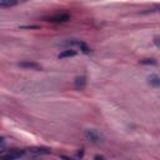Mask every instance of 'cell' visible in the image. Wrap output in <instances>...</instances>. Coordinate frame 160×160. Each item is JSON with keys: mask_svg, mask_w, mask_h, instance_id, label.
Returning <instances> with one entry per match:
<instances>
[{"mask_svg": "<svg viewBox=\"0 0 160 160\" xmlns=\"http://www.w3.org/2000/svg\"><path fill=\"white\" fill-rule=\"evenodd\" d=\"M84 135H85L86 140H89L92 144H99V142L102 141V136L96 130H94V129H86L84 131Z\"/></svg>", "mask_w": 160, "mask_h": 160, "instance_id": "obj_1", "label": "cell"}, {"mask_svg": "<svg viewBox=\"0 0 160 160\" xmlns=\"http://www.w3.org/2000/svg\"><path fill=\"white\" fill-rule=\"evenodd\" d=\"M45 21L48 22H54V24H62L70 20V15L69 14H56V15H50L44 18Z\"/></svg>", "mask_w": 160, "mask_h": 160, "instance_id": "obj_2", "label": "cell"}, {"mask_svg": "<svg viewBox=\"0 0 160 160\" xmlns=\"http://www.w3.org/2000/svg\"><path fill=\"white\" fill-rule=\"evenodd\" d=\"M25 154L24 150H18V149H12L9 150V154H2L1 158L5 160H14V159H19L20 156H22Z\"/></svg>", "mask_w": 160, "mask_h": 160, "instance_id": "obj_3", "label": "cell"}, {"mask_svg": "<svg viewBox=\"0 0 160 160\" xmlns=\"http://www.w3.org/2000/svg\"><path fill=\"white\" fill-rule=\"evenodd\" d=\"M19 66H21L24 69H30V70H41L40 64H38L35 61H30V60H24V61L19 62Z\"/></svg>", "mask_w": 160, "mask_h": 160, "instance_id": "obj_4", "label": "cell"}, {"mask_svg": "<svg viewBox=\"0 0 160 160\" xmlns=\"http://www.w3.org/2000/svg\"><path fill=\"white\" fill-rule=\"evenodd\" d=\"M28 152L34 156H40V155H48L51 151L46 148H30V149H28Z\"/></svg>", "mask_w": 160, "mask_h": 160, "instance_id": "obj_5", "label": "cell"}, {"mask_svg": "<svg viewBox=\"0 0 160 160\" xmlns=\"http://www.w3.org/2000/svg\"><path fill=\"white\" fill-rule=\"evenodd\" d=\"M148 82H149V85L158 88V86H160V78L156 74H151L148 76Z\"/></svg>", "mask_w": 160, "mask_h": 160, "instance_id": "obj_6", "label": "cell"}, {"mask_svg": "<svg viewBox=\"0 0 160 160\" xmlns=\"http://www.w3.org/2000/svg\"><path fill=\"white\" fill-rule=\"evenodd\" d=\"M75 55H76V51H75V50L68 49V50H62V51L58 55V58H59V59H65V58H72V56H75Z\"/></svg>", "mask_w": 160, "mask_h": 160, "instance_id": "obj_7", "label": "cell"}, {"mask_svg": "<svg viewBox=\"0 0 160 160\" xmlns=\"http://www.w3.org/2000/svg\"><path fill=\"white\" fill-rule=\"evenodd\" d=\"M74 84H75V86L76 88H84L85 85H86V76H84V75H81V76H76L75 78V80H74Z\"/></svg>", "mask_w": 160, "mask_h": 160, "instance_id": "obj_8", "label": "cell"}, {"mask_svg": "<svg viewBox=\"0 0 160 160\" xmlns=\"http://www.w3.org/2000/svg\"><path fill=\"white\" fill-rule=\"evenodd\" d=\"M20 0H0V6L1 8H10V6H14L19 2Z\"/></svg>", "mask_w": 160, "mask_h": 160, "instance_id": "obj_9", "label": "cell"}, {"mask_svg": "<svg viewBox=\"0 0 160 160\" xmlns=\"http://www.w3.org/2000/svg\"><path fill=\"white\" fill-rule=\"evenodd\" d=\"M78 48H80V50L84 52V54H90V51H91V49L84 42V41H79L78 40V45H76Z\"/></svg>", "mask_w": 160, "mask_h": 160, "instance_id": "obj_10", "label": "cell"}, {"mask_svg": "<svg viewBox=\"0 0 160 160\" xmlns=\"http://www.w3.org/2000/svg\"><path fill=\"white\" fill-rule=\"evenodd\" d=\"M140 64H145V65L151 64V65H155L156 64V60L155 59H142V60H140Z\"/></svg>", "mask_w": 160, "mask_h": 160, "instance_id": "obj_11", "label": "cell"}, {"mask_svg": "<svg viewBox=\"0 0 160 160\" xmlns=\"http://www.w3.org/2000/svg\"><path fill=\"white\" fill-rule=\"evenodd\" d=\"M5 146H6V141H5L4 138H1V139H0V155L4 154V151H5Z\"/></svg>", "mask_w": 160, "mask_h": 160, "instance_id": "obj_12", "label": "cell"}, {"mask_svg": "<svg viewBox=\"0 0 160 160\" xmlns=\"http://www.w3.org/2000/svg\"><path fill=\"white\" fill-rule=\"evenodd\" d=\"M152 41H154V45H155L156 48H159V49H160V35H158V36H155Z\"/></svg>", "mask_w": 160, "mask_h": 160, "instance_id": "obj_13", "label": "cell"}, {"mask_svg": "<svg viewBox=\"0 0 160 160\" xmlns=\"http://www.w3.org/2000/svg\"><path fill=\"white\" fill-rule=\"evenodd\" d=\"M39 26L38 25H24L21 26V29H38Z\"/></svg>", "mask_w": 160, "mask_h": 160, "instance_id": "obj_14", "label": "cell"}, {"mask_svg": "<svg viewBox=\"0 0 160 160\" xmlns=\"http://www.w3.org/2000/svg\"><path fill=\"white\" fill-rule=\"evenodd\" d=\"M95 159H102V156H100V155H96V156H95Z\"/></svg>", "mask_w": 160, "mask_h": 160, "instance_id": "obj_15", "label": "cell"}]
</instances>
